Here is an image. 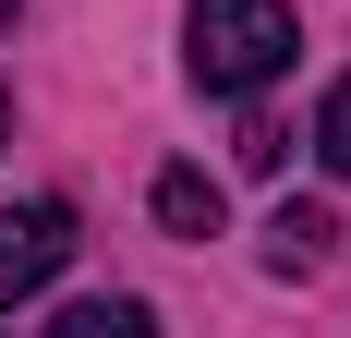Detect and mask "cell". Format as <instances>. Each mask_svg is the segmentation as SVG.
Listing matches in <instances>:
<instances>
[{
  "label": "cell",
  "instance_id": "6da1fadb",
  "mask_svg": "<svg viewBox=\"0 0 351 338\" xmlns=\"http://www.w3.org/2000/svg\"><path fill=\"white\" fill-rule=\"evenodd\" d=\"M303 25H291V0H194L182 12V61L206 97H254V85H279Z\"/></svg>",
  "mask_w": 351,
  "mask_h": 338
},
{
  "label": "cell",
  "instance_id": "7a4b0ae2",
  "mask_svg": "<svg viewBox=\"0 0 351 338\" xmlns=\"http://www.w3.org/2000/svg\"><path fill=\"white\" fill-rule=\"evenodd\" d=\"M61 266H73V205H61V194L0 205V314H12V302H36Z\"/></svg>",
  "mask_w": 351,
  "mask_h": 338
},
{
  "label": "cell",
  "instance_id": "3957f363",
  "mask_svg": "<svg viewBox=\"0 0 351 338\" xmlns=\"http://www.w3.org/2000/svg\"><path fill=\"white\" fill-rule=\"evenodd\" d=\"M327 242H339V218H327V205H279V218H267V266H279V278H315Z\"/></svg>",
  "mask_w": 351,
  "mask_h": 338
},
{
  "label": "cell",
  "instance_id": "277c9868",
  "mask_svg": "<svg viewBox=\"0 0 351 338\" xmlns=\"http://www.w3.org/2000/svg\"><path fill=\"white\" fill-rule=\"evenodd\" d=\"M158 230L218 242V181H206V169H158Z\"/></svg>",
  "mask_w": 351,
  "mask_h": 338
},
{
  "label": "cell",
  "instance_id": "5b68a950",
  "mask_svg": "<svg viewBox=\"0 0 351 338\" xmlns=\"http://www.w3.org/2000/svg\"><path fill=\"white\" fill-rule=\"evenodd\" d=\"M315 157H327V169L351 181V73L327 85V109H315Z\"/></svg>",
  "mask_w": 351,
  "mask_h": 338
},
{
  "label": "cell",
  "instance_id": "8992f818",
  "mask_svg": "<svg viewBox=\"0 0 351 338\" xmlns=\"http://www.w3.org/2000/svg\"><path fill=\"white\" fill-rule=\"evenodd\" d=\"M61 338H145V302H73Z\"/></svg>",
  "mask_w": 351,
  "mask_h": 338
},
{
  "label": "cell",
  "instance_id": "52a82bcc",
  "mask_svg": "<svg viewBox=\"0 0 351 338\" xmlns=\"http://www.w3.org/2000/svg\"><path fill=\"white\" fill-rule=\"evenodd\" d=\"M0 145H12V97H0Z\"/></svg>",
  "mask_w": 351,
  "mask_h": 338
},
{
  "label": "cell",
  "instance_id": "ba28073f",
  "mask_svg": "<svg viewBox=\"0 0 351 338\" xmlns=\"http://www.w3.org/2000/svg\"><path fill=\"white\" fill-rule=\"evenodd\" d=\"M12 12H25V0H0V25H12Z\"/></svg>",
  "mask_w": 351,
  "mask_h": 338
}]
</instances>
